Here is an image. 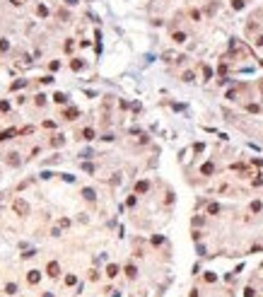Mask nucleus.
<instances>
[{"mask_svg": "<svg viewBox=\"0 0 263 297\" xmlns=\"http://www.w3.org/2000/svg\"><path fill=\"white\" fill-rule=\"evenodd\" d=\"M106 275H109V278H114V275H118V266H114V263H111V266L106 268Z\"/></svg>", "mask_w": 263, "mask_h": 297, "instance_id": "3", "label": "nucleus"}, {"mask_svg": "<svg viewBox=\"0 0 263 297\" xmlns=\"http://www.w3.org/2000/svg\"><path fill=\"white\" fill-rule=\"evenodd\" d=\"M46 273H48L51 278H58V273H61V266H58V261H51V263H48V268H46Z\"/></svg>", "mask_w": 263, "mask_h": 297, "instance_id": "1", "label": "nucleus"}, {"mask_svg": "<svg viewBox=\"0 0 263 297\" xmlns=\"http://www.w3.org/2000/svg\"><path fill=\"white\" fill-rule=\"evenodd\" d=\"M10 135H12V131H5V133H0V140H7Z\"/></svg>", "mask_w": 263, "mask_h": 297, "instance_id": "11", "label": "nucleus"}, {"mask_svg": "<svg viewBox=\"0 0 263 297\" xmlns=\"http://www.w3.org/2000/svg\"><path fill=\"white\" fill-rule=\"evenodd\" d=\"M85 198H87V200H94V191H92V189H85Z\"/></svg>", "mask_w": 263, "mask_h": 297, "instance_id": "7", "label": "nucleus"}, {"mask_svg": "<svg viewBox=\"0 0 263 297\" xmlns=\"http://www.w3.org/2000/svg\"><path fill=\"white\" fill-rule=\"evenodd\" d=\"M126 273H128V278H135V275H138L135 266H128V268H126Z\"/></svg>", "mask_w": 263, "mask_h": 297, "instance_id": "4", "label": "nucleus"}, {"mask_svg": "<svg viewBox=\"0 0 263 297\" xmlns=\"http://www.w3.org/2000/svg\"><path fill=\"white\" fill-rule=\"evenodd\" d=\"M39 278H41V275H39V271H29V275H27V280H29L31 285H36V283H39Z\"/></svg>", "mask_w": 263, "mask_h": 297, "instance_id": "2", "label": "nucleus"}, {"mask_svg": "<svg viewBox=\"0 0 263 297\" xmlns=\"http://www.w3.org/2000/svg\"><path fill=\"white\" fill-rule=\"evenodd\" d=\"M15 208L17 213H27V203H15Z\"/></svg>", "mask_w": 263, "mask_h": 297, "instance_id": "6", "label": "nucleus"}, {"mask_svg": "<svg viewBox=\"0 0 263 297\" xmlns=\"http://www.w3.org/2000/svg\"><path fill=\"white\" fill-rule=\"evenodd\" d=\"M44 297H53V295H51V292H46V295H44Z\"/></svg>", "mask_w": 263, "mask_h": 297, "instance_id": "12", "label": "nucleus"}, {"mask_svg": "<svg viewBox=\"0 0 263 297\" xmlns=\"http://www.w3.org/2000/svg\"><path fill=\"white\" fill-rule=\"evenodd\" d=\"M15 290H17V287H15V285H12V283H10V285H7V287H5V292H7V295H15Z\"/></svg>", "mask_w": 263, "mask_h": 297, "instance_id": "9", "label": "nucleus"}, {"mask_svg": "<svg viewBox=\"0 0 263 297\" xmlns=\"http://www.w3.org/2000/svg\"><path fill=\"white\" fill-rule=\"evenodd\" d=\"M85 138L92 140V138H94V131H92V128H87V131H85Z\"/></svg>", "mask_w": 263, "mask_h": 297, "instance_id": "8", "label": "nucleus"}, {"mask_svg": "<svg viewBox=\"0 0 263 297\" xmlns=\"http://www.w3.org/2000/svg\"><path fill=\"white\" fill-rule=\"evenodd\" d=\"M53 99H56V102H58V104H65V102H68V97H65V94H61V92H58V94H56Z\"/></svg>", "mask_w": 263, "mask_h": 297, "instance_id": "5", "label": "nucleus"}, {"mask_svg": "<svg viewBox=\"0 0 263 297\" xmlns=\"http://www.w3.org/2000/svg\"><path fill=\"white\" fill-rule=\"evenodd\" d=\"M75 280H77L75 275H68V278H65V283H68V285H75Z\"/></svg>", "mask_w": 263, "mask_h": 297, "instance_id": "10", "label": "nucleus"}]
</instances>
